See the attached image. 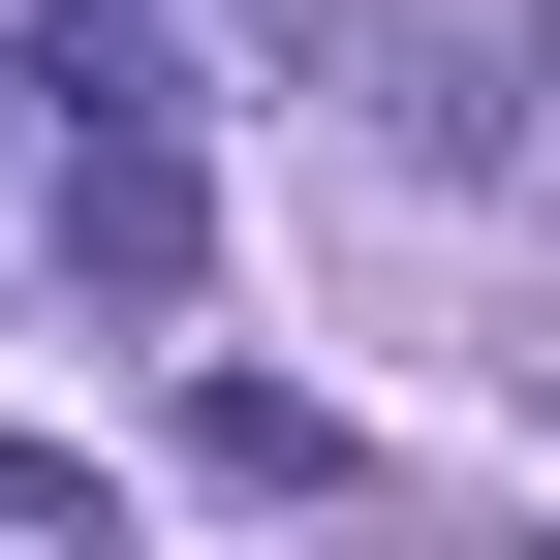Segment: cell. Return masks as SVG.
<instances>
[{
  "label": "cell",
  "instance_id": "6da1fadb",
  "mask_svg": "<svg viewBox=\"0 0 560 560\" xmlns=\"http://www.w3.org/2000/svg\"><path fill=\"white\" fill-rule=\"evenodd\" d=\"M62 280H94V312H187V280H219L187 125H62Z\"/></svg>",
  "mask_w": 560,
  "mask_h": 560
},
{
  "label": "cell",
  "instance_id": "7a4b0ae2",
  "mask_svg": "<svg viewBox=\"0 0 560 560\" xmlns=\"http://www.w3.org/2000/svg\"><path fill=\"white\" fill-rule=\"evenodd\" d=\"M187 467H219V499H342V405L312 374H187Z\"/></svg>",
  "mask_w": 560,
  "mask_h": 560
},
{
  "label": "cell",
  "instance_id": "3957f363",
  "mask_svg": "<svg viewBox=\"0 0 560 560\" xmlns=\"http://www.w3.org/2000/svg\"><path fill=\"white\" fill-rule=\"evenodd\" d=\"M0 560H32V529H0Z\"/></svg>",
  "mask_w": 560,
  "mask_h": 560
}]
</instances>
